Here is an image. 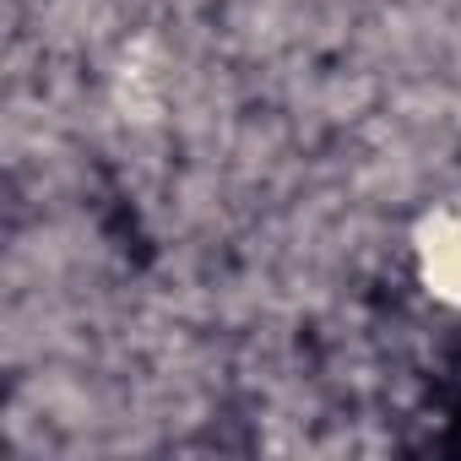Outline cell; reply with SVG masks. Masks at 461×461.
I'll use <instances>...</instances> for the list:
<instances>
[{"instance_id":"obj_1","label":"cell","mask_w":461,"mask_h":461,"mask_svg":"<svg viewBox=\"0 0 461 461\" xmlns=\"http://www.w3.org/2000/svg\"><path fill=\"white\" fill-rule=\"evenodd\" d=\"M450 423L461 429V380H456V402H450ZM456 445H461V434H456Z\"/></svg>"}]
</instances>
